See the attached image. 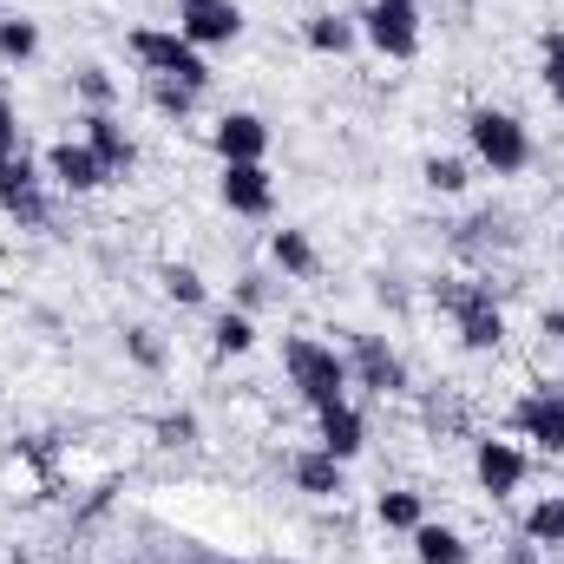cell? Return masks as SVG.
<instances>
[{
  "instance_id": "6da1fadb",
  "label": "cell",
  "mask_w": 564,
  "mask_h": 564,
  "mask_svg": "<svg viewBox=\"0 0 564 564\" xmlns=\"http://www.w3.org/2000/svg\"><path fill=\"white\" fill-rule=\"evenodd\" d=\"M282 368H289V388H295L315 414H322V408H341L348 388H355L348 361H341L335 348H322L315 335H289V341H282Z\"/></svg>"
},
{
  "instance_id": "7a4b0ae2",
  "label": "cell",
  "mask_w": 564,
  "mask_h": 564,
  "mask_svg": "<svg viewBox=\"0 0 564 564\" xmlns=\"http://www.w3.org/2000/svg\"><path fill=\"white\" fill-rule=\"evenodd\" d=\"M466 144H473V158H479L492 177H519V171L532 164V132H525V119L492 112V106H479V112L466 119Z\"/></svg>"
},
{
  "instance_id": "3957f363",
  "label": "cell",
  "mask_w": 564,
  "mask_h": 564,
  "mask_svg": "<svg viewBox=\"0 0 564 564\" xmlns=\"http://www.w3.org/2000/svg\"><path fill=\"white\" fill-rule=\"evenodd\" d=\"M132 53L144 59V79H177V86H210V66H204V53L177 33V26H139L132 33Z\"/></svg>"
},
{
  "instance_id": "277c9868",
  "label": "cell",
  "mask_w": 564,
  "mask_h": 564,
  "mask_svg": "<svg viewBox=\"0 0 564 564\" xmlns=\"http://www.w3.org/2000/svg\"><path fill=\"white\" fill-rule=\"evenodd\" d=\"M440 302L453 308V322H459V341L466 348H499L506 341V315H499V302H492V289H479V282H446L440 289Z\"/></svg>"
},
{
  "instance_id": "5b68a950",
  "label": "cell",
  "mask_w": 564,
  "mask_h": 564,
  "mask_svg": "<svg viewBox=\"0 0 564 564\" xmlns=\"http://www.w3.org/2000/svg\"><path fill=\"white\" fill-rule=\"evenodd\" d=\"M355 26H361V40H368L375 53H388V59H414V53H421V7H388V0H375Z\"/></svg>"
},
{
  "instance_id": "8992f818",
  "label": "cell",
  "mask_w": 564,
  "mask_h": 564,
  "mask_svg": "<svg viewBox=\"0 0 564 564\" xmlns=\"http://www.w3.org/2000/svg\"><path fill=\"white\" fill-rule=\"evenodd\" d=\"M177 33L204 53V46H230L243 33V13L237 0H177Z\"/></svg>"
},
{
  "instance_id": "52a82bcc",
  "label": "cell",
  "mask_w": 564,
  "mask_h": 564,
  "mask_svg": "<svg viewBox=\"0 0 564 564\" xmlns=\"http://www.w3.org/2000/svg\"><path fill=\"white\" fill-rule=\"evenodd\" d=\"M348 375H355V388H368V394H401V388H408V368H401V355H394L381 335H355Z\"/></svg>"
},
{
  "instance_id": "ba28073f",
  "label": "cell",
  "mask_w": 564,
  "mask_h": 564,
  "mask_svg": "<svg viewBox=\"0 0 564 564\" xmlns=\"http://www.w3.org/2000/svg\"><path fill=\"white\" fill-rule=\"evenodd\" d=\"M0 210L7 217H20V224H46V204H40V171H33V158L26 151H13V158H0Z\"/></svg>"
},
{
  "instance_id": "9c48e42d",
  "label": "cell",
  "mask_w": 564,
  "mask_h": 564,
  "mask_svg": "<svg viewBox=\"0 0 564 564\" xmlns=\"http://www.w3.org/2000/svg\"><path fill=\"white\" fill-rule=\"evenodd\" d=\"M512 433L539 440L545 453H564V388H539L512 408Z\"/></svg>"
},
{
  "instance_id": "30bf717a",
  "label": "cell",
  "mask_w": 564,
  "mask_h": 564,
  "mask_svg": "<svg viewBox=\"0 0 564 564\" xmlns=\"http://www.w3.org/2000/svg\"><path fill=\"white\" fill-rule=\"evenodd\" d=\"M46 171H53V184H66V191H99V184H112V171L99 164V151L86 139H59L53 151H46Z\"/></svg>"
},
{
  "instance_id": "8fae6325",
  "label": "cell",
  "mask_w": 564,
  "mask_h": 564,
  "mask_svg": "<svg viewBox=\"0 0 564 564\" xmlns=\"http://www.w3.org/2000/svg\"><path fill=\"white\" fill-rule=\"evenodd\" d=\"M473 473H479V486H486L492 499H512V492L525 486V453H519L512 440H479V446H473Z\"/></svg>"
},
{
  "instance_id": "7c38bea8",
  "label": "cell",
  "mask_w": 564,
  "mask_h": 564,
  "mask_svg": "<svg viewBox=\"0 0 564 564\" xmlns=\"http://www.w3.org/2000/svg\"><path fill=\"white\" fill-rule=\"evenodd\" d=\"M210 144H217L224 164H263V151H270V126H263L257 112H224L217 132H210Z\"/></svg>"
},
{
  "instance_id": "4fadbf2b",
  "label": "cell",
  "mask_w": 564,
  "mask_h": 564,
  "mask_svg": "<svg viewBox=\"0 0 564 564\" xmlns=\"http://www.w3.org/2000/svg\"><path fill=\"white\" fill-rule=\"evenodd\" d=\"M224 204L237 210V217H270L276 210V184H270V171L263 164H224Z\"/></svg>"
},
{
  "instance_id": "5bb4252c",
  "label": "cell",
  "mask_w": 564,
  "mask_h": 564,
  "mask_svg": "<svg viewBox=\"0 0 564 564\" xmlns=\"http://www.w3.org/2000/svg\"><path fill=\"white\" fill-rule=\"evenodd\" d=\"M86 144L99 151V164H106L112 177H126V171L139 164V144H132V132H126L112 112H86Z\"/></svg>"
},
{
  "instance_id": "9a60e30c",
  "label": "cell",
  "mask_w": 564,
  "mask_h": 564,
  "mask_svg": "<svg viewBox=\"0 0 564 564\" xmlns=\"http://www.w3.org/2000/svg\"><path fill=\"white\" fill-rule=\"evenodd\" d=\"M315 426H322V453H335L341 466H348V459L368 446V421L355 414V401H341V408H322V414H315Z\"/></svg>"
},
{
  "instance_id": "2e32d148",
  "label": "cell",
  "mask_w": 564,
  "mask_h": 564,
  "mask_svg": "<svg viewBox=\"0 0 564 564\" xmlns=\"http://www.w3.org/2000/svg\"><path fill=\"white\" fill-rule=\"evenodd\" d=\"M408 539H414V558L421 564H473V545H466L453 525H433V519H426V525H414Z\"/></svg>"
},
{
  "instance_id": "e0dca14e",
  "label": "cell",
  "mask_w": 564,
  "mask_h": 564,
  "mask_svg": "<svg viewBox=\"0 0 564 564\" xmlns=\"http://www.w3.org/2000/svg\"><path fill=\"white\" fill-rule=\"evenodd\" d=\"M295 486H302L308 499H328V492H341V459H335V453H322V446L295 453Z\"/></svg>"
},
{
  "instance_id": "ac0fdd59",
  "label": "cell",
  "mask_w": 564,
  "mask_h": 564,
  "mask_svg": "<svg viewBox=\"0 0 564 564\" xmlns=\"http://www.w3.org/2000/svg\"><path fill=\"white\" fill-rule=\"evenodd\" d=\"M302 40H308L315 53H335V59H341V53H348V46L361 40V26H355L348 13H315V20L302 26Z\"/></svg>"
},
{
  "instance_id": "d6986e66",
  "label": "cell",
  "mask_w": 564,
  "mask_h": 564,
  "mask_svg": "<svg viewBox=\"0 0 564 564\" xmlns=\"http://www.w3.org/2000/svg\"><path fill=\"white\" fill-rule=\"evenodd\" d=\"M525 539H532L539 552H545V545L564 552V492H545V499L525 512Z\"/></svg>"
},
{
  "instance_id": "ffe728a7",
  "label": "cell",
  "mask_w": 564,
  "mask_h": 564,
  "mask_svg": "<svg viewBox=\"0 0 564 564\" xmlns=\"http://www.w3.org/2000/svg\"><path fill=\"white\" fill-rule=\"evenodd\" d=\"M375 519H381L388 532H414V525H426V506H421V492L394 486V492H381V499H375Z\"/></svg>"
},
{
  "instance_id": "44dd1931",
  "label": "cell",
  "mask_w": 564,
  "mask_h": 564,
  "mask_svg": "<svg viewBox=\"0 0 564 564\" xmlns=\"http://www.w3.org/2000/svg\"><path fill=\"white\" fill-rule=\"evenodd\" d=\"M210 348H217V355H250V348H257V322H250L243 308H224L217 328H210Z\"/></svg>"
},
{
  "instance_id": "7402d4cb",
  "label": "cell",
  "mask_w": 564,
  "mask_h": 564,
  "mask_svg": "<svg viewBox=\"0 0 564 564\" xmlns=\"http://www.w3.org/2000/svg\"><path fill=\"white\" fill-rule=\"evenodd\" d=\"M270 257L282 263V276H315V243L302 230H276L270 237Z\"/></svg>"
},
{
  "instance_id": "603a6c76",
  "label": "cell",
  "mask_w": 564,
  "mask_h": 564,
  "mask_svg": "<svg viewBox=\"0 0 564 564\" xmlns=\"http://www.w3.org/2000/svg\"><path fill=\"white\" fill-rule=\"evenodd\" d=\"M40 53V26L33 20H0V59L7 66H26Z\"/></svg>"
},
{
  "instance_id": "cb8c5ba5",
  "label": "cell",
  "mask_w": 564,
  "mask_h": 564,
  "mask_svg": "<svg viewBox=\"0 0 564 564\" xmlns=\"http://www.w3.org/2000/svg\"><path fill=\"white\" fill-rule=\"evenodd\" d=\"M144 93H151V106H158V112H171V119H184V112L204 99L197 86H177V79H144Z\"/></svg>"
},
{
  "instance_id": "d4e9b609",
  "label": "cell",
  "mask_w": 564,
  "mask_h": 564,
  "mask_svg": "<svg viewBox=\"0 0 564 564\" xmlns=\"http://www.w3.org/2000/svg\"><path fill=\"white\" fill-rule=\"evenodd\" d=\"M164 295H171V302H184V308H197L210 289H204V276H197L191 263H164Z\"/></svg>"
},
{
  "instance_id": "484cf974",
  "label": "cell",
  "mask_w": 564,
  "mask_h": 564,
  "mask_svg": "<svg viewBox=\"0 0 564 564\" xmlns=\"http://www.w3.org/2000/svg\"><path fill=\"white\" fill-rule=\"evenodd\" d=\"M426 191H440V197H459L466 191V164L459 158H426Z\"/></svg>"
},
{
  "instance_id": "4316f807",
  "label": "cell",
  "mask_w": 564,
  "mask_h": 564,
  "mask_svg": "<svg viewBox=\"0 0 564 564\" xmlns=\"http://www.w3.org/2000/svg\"><path fill=\"white\" fill-rule=\"evenodd\" d=\"M79 99H86L93 112H106V106H112V73H106V66H86V73H79Z\"/></svg>"
},
{
  "instance_id": "83f0119b",
  "label": "cell",
  "mask_w": 564,
  "mask_h": 564,
  "mask_svg": "<svg viewBox=\"0 0 564 564\" xmlns=\"http://www.w3.org/2000/svg\"><path fill=\"white\" fill-rule=\"evenodd\" d=\"M545 86H552V99L564 106V26L545 33Z\"/></svg>"
},
{
  "instance_id": "f1b7e54d",
  "label": "cell",
  "mask_w": 564,
  "mask_h": 564,
  "mask_svg": "<svg viewBox=\"0 0 564 564\" xmlns=\"http://www.w3.org/2000/svg\"><path fill=\"white\" fill-rule=\"evenodd\" d=\"M126 348H132V361H139V368H164V348H158V335H151V328H132V335H126Z\"/></svg>"
},
{
  "instance_id": "f546056e",
  "label": "cell",
  "mask_w": 564,
  "mask_h": 564,
  "mask_svg": "<svg viewBox=\"0 0 564 564\" xmlns=\"http://www.w3.org/2000/svg\"><path fill=\"white\" fill-rule=\"evenodd\" d=\"M139 564H289V558H210V552H177V558H139Z\"/></svg>"
},
{
  "instance_id": "4dcf8cb0",
  "label": "cell",
  "mask_w": 564,
  "mask_h": 564,
  "mask_svg": "<svg viewBox=\"0 0 564 564\" xmlns=\"http://www.w3.org/2000/svg\"><path fill=\"white\" fill-rule=\"evenodd\" d=\"M20 151V112L7 106V93H0V158H13Z\"/></svg>"
},
{
  "instance_id": "1f68e13d",
  "label": "cell",
  "mask_w": 564,
  "mask_h": 564,
  "mask_svg": "<svg viewBox=\"0 0 564 564\" xmlns=\"http://www.w3.org/2000/svg\"><path fill=\"white\" fill-rule=\"evenodd\" d=\"M158 433H164L171 446H191V440H197V421H191V414H171V421L158 426Z\"/></svg>"
},
{
  "instance_id": "d6a6232c",
  "label": "cell",
  "mask_w": 564,
  "mask_h": 564,
  "mask_svg": "<svg viewBox=\"0 0 564 564\" xmlns=\"http://www.w3.org/2000/svg\"><path fill=\"white\" fill-rule=\"evenodd\" d=\"M539 335H545V341H564V308H545V315H539Z\"/></svg>"
},
{
  "instance_id": "836d02e7",
  "label": "cell",
  "mask_w": 564,
  "mask_h": 564,
  "mask_svg": "<svg viewBox=\"0 0 564 564\" xmlns=\"http://www.w3.org/2000/svg\"><path fill=\"white\" fill-rule=\"evenodd\" d=\"M499 564H539V545L532 539H519V545H506V558Z\"/></svg>"
},
{
  "instance_id": "e575fe53",
  "label": "cell",
  "mask_w": 564,
  "mask_h": 564,
  "mask_svg": "<svg viewBox=\"0 0 564 564\" xmlns=\"http://www.w3.org/2000/svg\"><path fill=\"white\" fill-rule=\"evenodd\" d=\"M388 7H426V0H388Z\"/></svg>"
},
{
  "instance_id": "d590c367",
  "label": "cell",
  "mask_w": 564,
  "mask_h": 564,
  "mask_svg": "<svg viewBox=\"0 0 564 564\" xmlns=\"http://www.w3.org/2000/svg\"><path fill=\"white\" fill-rule=\"evenodd\" d=\"M0 20H7V13H0Z\"/></svg>"
}]
</instances>
